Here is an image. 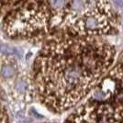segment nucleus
I'll use <instances>...</instances> for the list:
<instances>
[{"label": "nucleus", "instance_id": "obj_5", "mask_svg": "<svg viewBox=\"0 0 123 123\" xmlns=\"http://www.w3.org/2000/svg\"><path fill=\"white\" fill-rule=\"evenodd\" d=\"M0 123H10V115L7 108L0 102Z\"/></svg>", "mask_w": 123, "mask_h": 123}, {"label": "nucleus", "instance_id": "obj_2", "mask_svg": "<svg viewBox=\"0 0 123 123\" xmlns=\"http://www.w3.org/2000/svg\"><path fill=\"white\" fill-rule=\"evenodd\" d=\"M74 0H18L6 16L3 29L11 39L39 41L63 31Z\"/></svg>", "mask_w": 123, "mask_h": 123}, {"label": "nucleus", "instance_id": "obj_6", "mask_svg": "<svg viewBox=\"0 0 123 123\" xmlns=\"http://www.w3.org/2000/svg\"><path fill=\"white\" fill-rule=\"evenodd\" d=\"M18 0H0V12L4 10L6 7H7L8 6L12 3H17Z\"/></svg>", "mask_w": 123, "mask_h": 123}, {"label": "nucleus", "instance_id": "obj_7", "mask_svg": "<svg viewBox=\"0 0 123 123\" xmlns=\"http://www.w3.org/2000/svg\"><path fill=\"white\" fill-rule=\"evenodd\" d=\"M64 123H66V122H64Z\"/></svg>", "mask_w": 123, "mask_h": 123}, {"label": "nucleus", "instance_id": "obj_4", "mask_svg": "<svg viewBox=\"0 0 123 123\" xmlns=\"http://www.w3.org/2000/svg\"><path fill=\"white\" fill-rule=\"evenodd\" d=\"M87 100L123 104V51L116 64L108 70L88 96Z\"/></svg>", "mask_w": 123, "mask_h": 123}, {"label": "nucleus", "instance_id": "obj_1", "mask_svg": "<svg viewBox=\"0 0 123 123\" xmlns=\"http://www.w3.org/2000/svg\"><path fill=\"white\" fill-rule=\"evenodd\" d=\"M115 56L114 47L97 37L51 35L33 64L36 98L54 114L66 112L91 94L112 67Z\"/></svg>", "mask_w": 123, "mask_h": 123}, {"label": "nucleus", "instance_id": "obj_3", "mask_svg": "<svg viewBox=\"0 0 123 123\" xmlns=\"http://www.w3.org/2000/svg\"><path fill=\"white\" fill-rule=\"evenodd\" d=\"M66 123H123V104L87 100L65 120Z\"/></svg>", "mask_w": 123, "mask_h": 123}]
</instances>
